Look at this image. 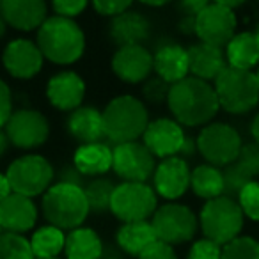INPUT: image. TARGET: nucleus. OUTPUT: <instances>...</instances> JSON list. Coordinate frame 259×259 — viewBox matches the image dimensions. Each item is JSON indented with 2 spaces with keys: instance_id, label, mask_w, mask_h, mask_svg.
<instances>
[{
  "instance_id": "nucleus-1",
  "label": "nucleus",
  "mask_w": 259,
  "mask_h": 259,
  "mask_svg": "<svg viewBox=\"0 0 259 259\" xmlns=\"http://www.w3.org/2000/svg\"><path fill=\"white\" fill-rule=\"evenodd\" d=\"M167 107L181 126H206L220 110L215 87L194 76L170 85Z\"/></svg>"
},
{
  "instance_id": "nucleus-2",
  "label": "nucleus",
  "mask_w": 259,
  "mask_h": 259,
  "mask_svg": "<svg viewBox=\"0 0 259 259\" xmlns=\"http://www.w3.org/2000/svg\"><path fill=\"white\" fill-rule=\"evenodd\" d=\"M36 43L45 59L54 64L68 66L78 61L85 52V34L75 20L54 15L39 27Z\"/></svg>"
},
{
  "instance_id": "nucleus-3",
  "label": "nucleus",
  "mask_w": 259,
  "mask_h": 259,
  "mask_svg": "<svg viewBox=\"0 0 259 259\" xmlns=\"http://www.w3.org/2000/svg\"><path fill=\"white\" fill-rule=\"evenodd\" d=\"M101 117L105 137L115 142V146L137 142L149 124V114L144 101L130 94L112 98L101 112Z\"/></svg>"
},
{
  "instance_id": "nucleus-4",
  "label": "nucleus",
  "mask_w": 259,
  "mask_h": 259,
  "mask_svg": "<svg viewBox=\"0 0 259 259\" xmlns=\"http://www.w3.org/2000/svg\"><path fill=\"white\" fill-rule=\"evenodd\" d=\"M41 208L48 224L61 231L82 227L91 213L83 188L62 181H57L48 188L41 201Z\"/></svg>"
},
{
  "instance_id": "nucleus-5",
  "label": "nucleus",
  "mask_w": 259,
  "mask_h": 259,
  "mask_svg": "<svg viewBox=\"0 0 259 259\" xmlns=\"http://www.w3.org/2000/svg\"><path fill=\"white\" fill-rule=\"evenodd\" d=\"M243 220L240 204L234 199L222 195L204 202L199 215V226L206 240L224 247L240 236Z\"/></svg>"
},
{
  "instance_id": "nucleus-6",
  "label": "nucleus",
  "mask_w": 259,
  "mask_h": 259,
  "mask_svg": "<svg viewBox=\"0 0 259 259\" xmlns=\"http://www.w3.org/2000/svg\"><path fill=\"white\" fill-rule=\"evenodd\" d=\"M215 93L220 108L229 114H248L259 105V85L255 73L227 66L215 80Z\"/></svg>"
},
{
  "instance_id": "nucleus-7",
  "label": "nucleus",
  "mask_w": 259,
  "mask_h": 259,
  "mask_svg": "<svg viewBox=\"0 0 259 259\" xmlns=\"http://www.w3.org/2000/svg\"><path fill=\"white\" fill-rule=\"evenodd\" d=\"M13 194L23 197H37L45 195L54 185L55 170L52 163L41 155H23L11 162L6 172Z\"/></svg>"
},
{
  "instance_id": "nucleus-8",
  "label": "nucleus",
  "mask_w": 259,
  "mask_h": 259,
  "mask_svg": "<svg viewBox=\"0 0 259 259\" xmlns=\"http://www.w3.org/2000/svg\"><path fill=\"white\" fill-rule=\"evenodd\" d=\"M158 208V195L153 187L146 183H124L115 185L112 194L110 213L122 224L144 222L151 220Z\"/></svg>"
},
{
  "instance_id": "nucleus-9",
  "label": "nucleus",
  "mask_w": 259,
  "mask_h": 259,
  "mask_svg": "<svg viewBox=\"0 0 259 259\" xmlns=\"http://www.w3.org/2000/svg\"><path fill=\"white\" fill-rule=\"evenodd\" d=\"M151 226L158 241L170 247L194 240L199 229V219L188 206L180 202H167L156 208L151 217Z\"/></svg>"
},
{
  "instance_id": "nucleus-10",
  "label": "nucleus",
  "mask_w": 259,
  "mask_h": 259,
  "mask_svg": "<svg viewBox=\"0 0 259 259\" xmlns=\"http://www.w3.org/2000/svg\"><path fill=\"white\" fill-rule=\"evenodd\" d=\"M243 146L240 134L226 122H209L197 137V151L206 163L213 167H227L240 155Z\"/></svg>"
},
{
  "instance_id": "nucleus-11",
  "label": "nucleus",
  "mask_w": 259,
  "mask_h": 259,
  "mask_svg": "<svg viewBox=\"0 0 259 259\" xmlns=\"http://www.w3.org/2000/svg\"><path fill=\"white\" fill-rule=\"evenodd\" d=\"M236 13L224 2H208L195 16V36L201 43L224 48L236 34Z\"/></svg>"
},
{
  "instance_id": "nucleus-12",
  "label": "nucleus",
  "mask_w": 259,
  "mask_h": 259,
  "mask_svg": "<svg viewBox=\"0 0 259 259\" xmlns=\"http://www.w3.org/2000/svg\"><path fill=\"white\" fill-rule=\"evenodd\" d=\"M112 169L124 183H146L153 178L156 158L142 142H126L112 149Z\"/></svg>"
},
{
  "instance_id": "nucleus-13",
  "label": "nucleus",
  "mask_w": 259,
  "mask_h": 259,
  "mask_svg": "<svg viewBox=\"0 0 259 259\" xmlns=\"http://www.w3.org/2000/svg\"><path fill=\"white\" fill-rule=\"evenodd\" d=\"M9 144L20 149H34L47 142L50 135L48 119L39 110L22 108L13 112L8 124L4 126Z\"/></svg>"
},
{
  "instance_id": "nucleus-14",
  "label": "nucleus",
  "mask_w": 259,
  "mask_h": 259,
  "mask_svg": "<svg viewBox=\"0 0 259 259\" xmlns=\"http://www.w3.org/2000/svg\"><path fill=\"white\" fill-rule=\"evenodd\" d=\"M185 130L178 121L169 117H160L155 121H149L144 135H142V144L151 151V155L158 158H170L178 156L185 144Z\"/></svg>"
},
{
  "instance_id": "nucleus-15",
  "label": "nucleus",
  "mask_w": 259,
  "mask_h": 259,
  "mask_svg": "<svg viewBox=\"0 0 259 259\" xmlns=\"http://www.w3.org/2000/svg\"><path fill=\"white\" fill-rule=\"evenodd\" d=\"M190 174L192 170L187 160L181 156L163 158L153 174V190L156 195L174 202L176 199L183 197L190 188Z\"/></svg>"
},
{
  "instance_id": "nucleus-16",
  "label": "nucleus",
  "mask_w": 259,
  "mask_h": 259,
  "mask_svg": "<svg viewBox=\"0 0 259 259\" xmlns=\"http://www.w3.org/2000/svg\"><path fill=\"white\" fill-rule=\"evenodd\" d=\"M45 57L37 43L30 39H13L2 54V64L11 76L20 80L34 78L43 68Z\"/></svg>"
},
{
  "instance_id": "nucleus-17",
  "label": "nucleus",
  "mask_w": 259,
  "mask_h": 259,
  "mask_svg": "<svg viewBox=\"0 0 259 259\" xmlns=\"http://www.w3.org/2000/svg\"><path fill=\"white\" fill-rule=\"evenodd\" d=\"M112 71L126 83L146 82L153 71V55L144 45L117 48L112 55Z\"/></svg>"
},
{
  "instance_id": "nucleus-18",
  "label": "nucleus",
  "mask_w": 259,
  "mask_h": 259,
  "mask_svg": "<svg viewBox=\"0 0 259 259\" xmlns=\"http://www.w3.org/2000/svg\"><path fill=\"white\" fill-rule=\"evenodd\" d=\"M47 98L57 110L73 112L82 107L85 98V82L75 71H59L48 80Z\"/></svg>"
},
{
  "instance_id": "nucleus-19",
  "label": "nucleus",
  "mask_w": 259,
  "mask_h": 259,
  "mask_svg": "<svg viewBox=\"0 0 259 259\" xmlns=\"http://www.w3.org/2000/svg\"><path fill=\"white\" fill-rule=\"evenodd\" d=\"M0 13L9 27L22 32L39 30L48 20V6L43 0H4L0 2Z\"/></svg>"
},
{
  "instance_id": "nucleus-20",
  "label": "nucleus",
  "mask_w": 259,
  "mask_h": 259,
  "mask_svg": "<svg viewBox=\"0 0 259 259\" xmlns=\"http://www.w3.org/2000/svg\"><path fill=\"white\" fill-rule=\"evenodd\" d=\"M37 208L32 199L11 194L0 202V226L4 233L25 234L36 226Z\"/></svg>"
},
{
  "instance_id": "nucleus-21",
  "label": "nucleus",
  "mask_w": 259,
  "mask_h": 259,
  "mask_svg": "<svg viewBox=\"0 0 259 259\" xmlns=\"http://www.w3.org/2000/svg\"><path fill=\"white\" fill-rule=\"evenodd\" d=\"M188 68L194 78L204 82H215L220 73L227 68L226 52L219 47L206 43H195L188 48Z\"/></svg>"
},
{
  "instance_id": "nucleus-22",
  "label": "nucleus",
  "mask_w": 259,
  "mask_h": 259,
  "mask_svg": "<svg viewBox=\"0 0 259 259\" xmlns=\"http://www.w3.org/2000/svg\"><path fill=\"white\" fill-rule=\"evenodd\" d=\"M153 69L163 82L174 83L185 80L190 75L188 68V50L180 45H163L153 55Z\"/></svg>"
},
{
  "instance_id": "nucleus-23",
  "label": "nucleus",
  "mask_w": 259,
  "mask_h": 259,
  "mask_svg": "<svg viewBox=\"0 0 259 259\" xmlns=\"http://www.w3.org/2000/svg\"><path fill=\"white\" fill-rule=\"evenodd\" d=\"M108 32L119 48L130 47V45H142V41L148 39L149 36V22L141 13L130 9L112 18Z\"/></svg>"
},
{
  "instance_id": "nucleus-24",
  "label": "nucleus",
  "mask_w": 259,
  "mask_h": 259,
  "mask_svg": "<svg viewBox=\"0 0 259 259\" xmlns=\"http://www.w3.org/2000/svg\"><path fill=\"white\" fill-rule=\"evenodd\" d=\"M68 134L82 144L100 142L103 134V117L101 112L94 107H80L73 110L68 117Z\"/></svg>"
},
{
  "instance_id": "nucleus-25",
  "label": "nucleus",
  "mask_w": 259,
  "mask_h": 259,
  "mask_svg": "<svg viewBox=\"0 0 259 259\" xmlns=\"http://www.w3.org/2000/svg\"><path fill=\"white\" fill-rule=\"evenodd\" d=\"M73 167L83 178H101L112 169V149L103 142L78 146L73 155Z\"/></svg>"
},
{
  "instance_id": "nucleus-26",
  "label": "nucleus",
  "mask_w": 259,
  "mask_h": 259,
  "mask_svg": "<svg viewBox=\"0 0 259 259\" xmlns=\"http://www.w3.org/2000/svg\"><path fill=\"white\" fill-rule=\"evenodd\" d=\"M226 61L229 68L252 71L259 64V43L254 32H238L226 45Z\"/></svg>"
},
{
  "instance_id": "nucleus-27",
  "label": "nucleus",
  "mask_w": 259,
  "mask_h": 259,
  "mask_svg": "<svg viewBox=\"0 0 259 259\" xmlns=\"http://www.w3.org/2000/svg\"><path fill=\"white\" fill-rule=\"evenodd\" d=\"M66 259H101L103 241L91 227H78L66 234Z\"/></svg>"
},
{
  "instance_id": "nucleus-28",
  "label": "nucleus",
  "mask_w": 259,
  "mask_h": 259,
  "mask_svg": "<svg viewBox=\"0 0 259 259\" xmlns=\"http://www.w3.org/2000/svg\"><path fill=\"white\" fill-rule=\"evenodd\" d=\"M115 241L117 245L130 255H139L146 250L151 243L156 241L155 231L149 220L144 222H130V224H122L119 227L117 234H115Z\"/></svg>"
},
{
  "instance_id": "nucleus-29",
  "label": "nucleus",
  "mask_w": 259,
  "mask_h": 259,
  "mask_svg": "<svg viewBox=\"0 0 259 259\" xmlns=\"http://www.w3.org/2000/svg\"><path fill=\"white\" fill-rule=\"evenodd\" d=\"M190 188L197 197L204 201L222 197L224 195V178L222 170L219 167H213L209 163L197 165L190 174Z\"/></svg>"
},
{
  "instance_id": "nucleus-30",
  "label": "nucleus",
  "mask_w": 259,
  "mask_h": 259,
  "mask_svg": "<svg viewBox=\"0 0 259 259\" xmlns=\"http://www.w3.org/2000/svg\"><path fill=\"white\" fill-rule=\"evenodd\" d=\"M30 248L34 252L36 259H50L59 257L66 245V234L59 227H54L50 224L39 227L30 236Z\"/></svg>"
},
{
  "instance_id": "nucleus-31",
  "label": "nucleus",
  "mask_w": 259,
  "mask_h": 259,
  "mask_svg": "<svg viewBox=\"0 0 259 259\" xmlns=\"http://www.w3.org/2000/svg\"><path fill=\"white\" fill-rule=\"evenodd\" d=\"M114 190H115L114 181L108 180V178H94V180H91L85 185V188H83L91 211L94 213L110 211V201Z\"/></svg>"
},
{
  "instance_id": "nucleus-32",
  "label": "nucleus",
  "mask_w": 259,
  "mask_h": 259,
  "mask_svg": "<svg viewBox=\"0 0 259 259\" xmlns=\"http://www.w3.org/2000/svg\"><path fill=\"white\" fill-rule=\"evenodd\" d=\"M0 259H36L30 241L22 234L4 233L0 236Z\"/></svg>"
},
{
  "instance_id": "nucleus-33",
  "label": "nucleus",
  "mask_w": 259,
  "mask_h": 259,
  "mask_svg": "<svg viewBox=\"0 0 259 259\" xmlns=\"http://www.w3.org/2000/svg\"><path fill=\"white\" fill-rule=\"evenodd\" d=\"M222 178H224V195L226 197H231L236 201L240 192L247 187L250 181H255L238 165L236 162L229 163L227 167H224L222 170Z\"/></svg>"
},
{
  "instance_id": "nucleus-34",
  "label": "nucleus",
  "mask_w": 259,
  "mask_h": 259,
  "mask_svg": "<svg viewBox=\"0 0 259 259\" xmlns=\"http://www.w3.org/2000/svg\"><path fill=\"white\" fill-rule=\"evenodd\" d=\"M222 259H259V241L252 236H238L222 247Z\"/></svg>"
},
{
  "instance_id": "nucleus-35",
  "label": "nucleus",
  "mask_w": 259,
  "mask_h": 259,
  "mask_svg": "<svg viewBox=\"0 0 259 259\" xmlns=\"http://www.w3.org/2000/svg\"><path fill=\"white\" fill-rule=\"evenodd\" d=\"M236 202L240 204L243 217L254 220V222H259V181H250L240 192Z\"/></svg>"
},
{
  "instance_id": "nucleus-36",
  "label": "nucleus",
  "mask_w": 259,
  "mask_h": 259,
  "mask_svg": "<svg viewBox=\"0 0 259 259\" xmlns=\"http://www.w3.org/2000/svg\"><path fill=\"white\" fill-rule=\"evenodd\" d=\"M252 180L259 176V144L255 142H248V144H243L240 149V155L234 160Z\"/></svg>"
},
{
  "instance_id": "nucleus-37",
  "label": "nucleus",
  "mask_w": 259,
  "mask_h": 259,
  "mask_svg": "<svg viewBox=\"0 0 259 259\" xmlns=\"http://www.w3.org/2000/svg\"><path fill=\"white\" fill-rule=\"evenodd\" d=\"M169 91H170V83L163 82L162 78H149L144 82L142 85V96L149 101V103H155L160 105L165 101L167 103V98H169Z\"/></svg>"
},
{
  "instance_id": "nucleus-38",
  "label": "nucleus",
  "mask_w": 259,
  "mask_h": 259,
  "mask_svg": "<svg viewBox=\"0 0 259 259\" xmlns=\"http://www.w3.org/2000/svg\"><path fill=\"white\" fill-rule=\"evenodd\" d=\"M187 259H222V247L206 238H201L192 243Z\"/></svg>"
},
{
  "instance_id": "nucleus-39",
  "label": "nucleus",
  "mask_w": 259,
  "mask_h": 259,
  "mask_svg": "<svg viewBox=\"0 0 259 259\" xmlns=\"http://www.w3.org/2000/svg\"><path fill=\"white\" fill-rule=\"evenodd\" d=\"M93 8L98 15L115 18V16L130 11L132 9V2L130 0H96L93 4Z\"/></svg>"
},
{
  "instance_id": "nucleus-40",
  "label": "nucleus",
  "mask_w": 259,
  "mask_h": 259,
  "mask_svg": "<svg viewBox=\"0 0 259 259\" xmlns=\"http://www.w3.org/2000/svg\"><path fill=\"white\" fill-rule=\"evenodd\" d=\"M55 16H62V18L75 20L78 15H82L83 9H87V2L83 0H55L52 4Z\"/></svg>"
},
{
  "instance_id": "nucleus-41",
  "label": "nucleus",
  "mask_w": 259,
  "mask_h": 259,
  "mask_svg": "<svg viewBox=\"0 0 259 259\" xmlns=\"http://www.w3.org/2000/svg\"><path fill=\"white\" fill-rule=\"evenodd\" d=\"M13 94L9 85L0 80V128H4L8 124L9 117L13 115Z\"/></svg>"
},
{
  "instance_id": "nucleus-42",
  "label": "nucleus",
  "mask_w": 259,
  "mask_h": 259,
  "mask_svg": "<svg viewBox=\"0 0 259 259\" xmlns=\"http://www.w3.org/2000/svg\"><path fill=\"white\" fill-rule=\"evenodd\" d=\"M137 259H178V255H176V252H174V247L156 240L155 243L149 245Z\"/></svg>"
},
{
  "instance_id": "nucleus-43",
  "label": "nucleus",
  "mask_w": 259,
  "mask_h": 259,
  "mask_svg": "<svg viewBox=\"0 0 259 259\" xmlns=\"http://www.w3.org/2000/svg\"><path fill=\"white\" fill-rule=\"evenodd\" d=\"M83 180H85V178H83L73 165H66L64 169L61 170V181L62 183L76 185V187H80V188H85Z\"/></svg>"
},
{
  "instance_id": "nucleus-44",
  "label": "nucleus",
  "mask_w": 259,
  "mask_h": 259,
  "mask_svg": "<svg viewBox=\"0 0 259 259\" xmlns=\"http://www.w3.org/2000/svg\"><path fill=\"white\" fill-rule=\"evenodd\" d=\"M195 151H197V139H194V137H190V135H187L183 148H181V151H180V156L183 160L192 158V156L195 155Z\"/></svg>"
},
{
  "instance_id": "nucleus-45",
  "label": "nucleus",
  "mask_w": 259,
  "mask_h": 259,
  "mask_svg": "<svg viewBox=\"0 0 259 259\" xmlns=\"http://www.w3.org/2000/svg\"><path fill=\"white\" fill-rule=\"evenodd\" d=\"M11 194H13V190H11V185H9L8 178H6V174H0V202L4 201V199H8Z\"/></svg>"
},
{
  "instance_id": "nucleus-46",
  "label": "nucleus",
  "mask_w": 259,
  "mask_h": 259,
  "mask_svg": "<svg viewBox=\"0 0 259 259\" xmlns=\"http://www.w3.org/2000/svg\"><path fill=\"white\" fill-rule=\"evenodd\" d=\"M250 134L255 144H259V112L254 115V119H252V122H250Z\"/></svg>"
},
{
  "instance_id": "nucleus-47",
  "label": "nucleus",
  "mask_w": 259,
  "mask_h": 259,
  "mask_svg": "<svg viewBox=\"0 0 259 259\" xmlns=\"http://www.w3.org/2000/svg\"><path fill=\"white\" fill-rule=\"evenodd\" d=\"M8 146H9L8 135H6V132H2V130H0V156H2V155L6 153Z\"/></svg>"
},
{
  "instance_id": "nucleus-48",
  "label": "nucleus",
  "mask_w": 259,
  "mask_h": 259,
  "mask_svg": "<svg viewBox=\"0 0 259 259\" xmlns=\"http://www.w3.org/2000/svg\"><path fill=\"white\" fill-rule=\"evenodd\" d=\"M6 29H8V23H6L4 16H2V13H0V39H2V37H4Z\"/></svg>"
},
{
  "instance_id": "nucleus-49",
  "label": "nucleus",
  "mask_w": 259,
  "mask_h": 259,
  "mask_svg": "<svg viewBox=\"0 0 259 259\" xmlns=\"http://www.w3.org/2000/svg\"><path fill=\"white\" fill-rule=\"evenodd\" d=\"M254 36H255V39H257V43H259V25H257V29H255Z\"/></svg>"
},
{
  "instance_id": "nucleus-50",
  "label": "nucleus",
  "mask_w": 259,
  "mask_h": 259,
  "mask_svg": "<svg viewBox=\"0 0 259 259\" xmlns=\"http://www.w3.org/2000/svg\"><path fill=\"white\" fill-rule=\"evenodd\" d=\"M255 80H257V85H259V68H257V73H255Z\"/></svg>"
},
{
  "instance_id": "nucleus-51",
  "label": "nucleus",
  "mask_w": 259,
  "mask_h": 259,
  "mask_svg": "<svg viewBox=\"0 0 259 259\" xmlns=\"http://www.w3.org/2000/svg\"><path fill=\"white\" fill-rule=\"evenodd\" d=\"M2 234H4V229H2V226H0V236H2Z\"/></svg>"
},
{
  "instance_id": "nucleus-52",
  "label": "nucleus",
  "mask_w": 259,
  "mask_h": 259,
  "mask_svg": "<svg viewBox=\"0 0 259 259\" xmlns=\"http://www.w3.org/2000/svg\"><path fill=\"white\" fill-rule=\"evenodd\" d=\"M50 259H61V257H50Z\"/></svg>"
},
{
  "instance_id": "nucleus-53",
  "label": "nucleus",
  "mask_w": 259,
  "mask_h": 259,
  "mask_svg": "<svg viewBox=\"0 0 259 259\" xmlns=\"http://www.w3.org/2000/svg\"><path fill=\"white\" fill-rule=\"evenodd\" d=\"M108 259H115V257H108Z\"/></svg>"
}]
</instances>
